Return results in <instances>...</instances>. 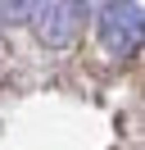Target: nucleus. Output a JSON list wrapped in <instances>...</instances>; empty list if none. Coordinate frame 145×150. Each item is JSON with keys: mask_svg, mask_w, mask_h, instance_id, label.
Wrapping results in <instances>:
<instances>
[{"mask_svg": "<svg viewBox=\"0 0 145 150\" xmlns=\"http://www.w3.org/2000/svg\"><path fill=\"white\" fill-rule=\"evenodd\" d=\"M141 28H145V5L141 0H109L104 9L95 14V37H100V46H104L113 59L136 55Z\"/></svg>", "mask_w": 145, "mask_h": 150, "instance_id": "obj_1", "label": "nucleus"}, {"mask_svg": "<svg viewBox=\"0 0 145 150\" xmlns=\"http://www.w3.org/2000/svg\"><path fill=\"white\" fill-rule=\"evenodd\" d=\"M95 18V14L82 5V0H50L41 14H36V37H41V46L50 50H68L72 41L86 32V23Z\"/></svg>", "mask_w": 145, "mask_h": 150, "instance_id": "obj_2", "label": "nucleus"}, {"mask_svg": "<svg viewBox=\"0 0 145 150\" xmlns=\"http://www.w3.org/2000/svg\"><path fill=\"white\" fill-rule=\"evenodd\" d=\"M50 0H0V18L5 23H32Z\"/></svg>", "mask_w": 145, "mask_h": 150, "instance_id": "obj_3", "label": "nucleus"}, {"mask_svg": "<svg viewBox=\"0 0 145 150\" xmlns=\"http://www.w3.org/2000/svg\"><path fill=\"white\" fill-rule=\"evenodd\" d=\"M82 5H86V9H91V14H95V5H100V0H82Z\"/></svg>", "mask_w": 145, "mask_h": 150, "instance_id": "obj_4", "label": "nucleus"}]
</instances>
